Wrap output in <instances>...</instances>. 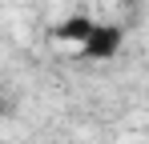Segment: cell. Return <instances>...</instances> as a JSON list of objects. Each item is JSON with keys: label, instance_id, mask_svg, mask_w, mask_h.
Returning <instances> with one entry per match:
<instances>
[{"label": "cell", "instance_id": "1", "mask_svg": "<svg viewBox=\"0 0 149 144\" xmlns=\"http://www.w3.org/2000/svg\"><path fill=\"white\" fill-rule=\"evenodd\" d=\"M125 44V28L121 24H109V20H97L93 28V36H89V44L81 48V56L85 60H113Z\"/></svg>", "mask_w": 149, "mask_h": 144}, {"label": "cell", "instance_id": "2", "mask_svg": "<svg viewBox=\"0 0 149 144\" xmlns=\"http://www.w3.org/2000/svg\"><path fill=\"white\" fill-rule=\"evenodd\" d=\"M93 28H97V16H89V12H73V16H65V20L52 28V40H61V44H73L77 52H81V48L89 44Z\"/></svg>", "mask_w": 149, "mask_h": 144}]
</instances>
